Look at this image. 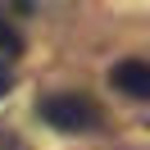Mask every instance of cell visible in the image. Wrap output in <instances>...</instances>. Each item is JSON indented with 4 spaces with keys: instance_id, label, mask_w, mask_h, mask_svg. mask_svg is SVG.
<instances>
[{
    "instance_id": "6da1fadb",
    "label": "cell",
    "mask_w": 150,
    "mask_h": 150,
    "mask_svg": "<svg viewBox=\"0 0 150 150\" xmlns=\"http://www.w3.org/2000/svg\"><path fill=\"white\" fill-rule=\"evenodd\" d=\"M37 114L50 123V127H59V132H86V127H96V123H100L96 100H91V96H82V91L46 96V100L37 105Z\"/></svg>"
},
{
    "instance_id": "7a4b0ae2",
    "label": "cell",
    "mask_w": 150,
    "mask_h": 150,
    "mask_svg": "<svg viewBox=\"0 0 150 150\" xmlns=\"http://www.w3.org/2000/svg\"><path fill=\"white\" fill-rule=\"evenodd\" d=\"M109 82L118 86L123 96H132V100H146L150 96V64L146 59H123V64H114Z\"/></svg>"
},
{
    "instance_id": "3957f363",
    "label": "cell",
    "mask_w": 150,
    "mask_h": 150,
    "mask_svg": "<svg viewBox=\"0 0 150 150\" xmlns=\"http://www.w3.org/2000/svg\"><path fill=\"white\" fill-rule=\"evenodd\" d=\"M23 50V41H18V32L14 28H5V23H0V55H18Z\"/></svg>"
},
{
    "instance_id": "277c9868",
    "label": "cell",
    "mask_w": 150,
    "mask_h": 150,
    "mask_svg": "<svg viewBox=\"0 0 150 150\" xmlns=\"http://www.w3.org/2000/svg\"><path fill=\"white\" fill-rule=\"evenodd\" d=\"M9 91V73H5V64H0V96Z\"/></svg>"
}]
</instances>
